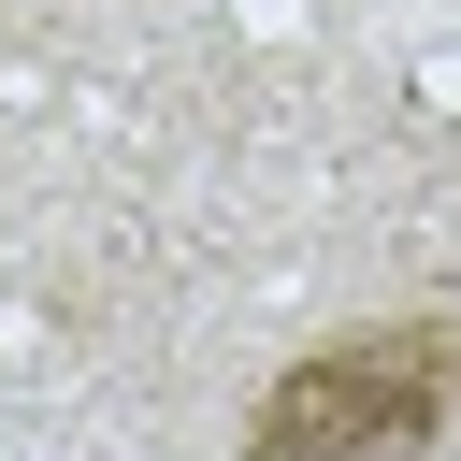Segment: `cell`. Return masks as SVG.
<instances>
[{
  "label": "cell",
  "instance_id": "1",
  "mask_svg": "<svg viewBox=\"0 0 461 461\" xmlns=\"http://www.w3.org/2000/svg\"><path fill=\"white\" fill-rule=\"evenodd\" d=\"M461 418V317L403 303V317H346L317 346H288L245 389L230 461H432Z\"/></svg>",
  "mask_w": 461,
  "mask_h": 461
}]
</instances>
